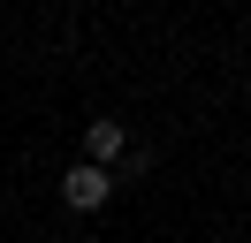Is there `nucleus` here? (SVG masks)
<instances>
[{
	"label": "nucleus",
	"mask_w": 251,
	"mask_h": 243,
	"mask_svg": "<svg viewBox=\"0 0 251 243\" xmlns=\"http://www.w3.org/2000/svg\"><path fill=\"white\" fill-rule=\"evenodd\" d=\"M122 152H129V129H122V122H92V129H84V160H92V167H114Z\"/></svg>",
	"instance_id": "f03ea898"
},
{
	"label": "nucleus",
	"mask_w": 251,
	"mask_h": 243,
	"mask_svg": "<svg viewBox=\"0 0 251 243\" xmlns=\"http://www.w3.org/2000/svg\"><path fill=\"white\" fill-rule=\"evenodd\" d=\"M61 197H69L76 213H99V205L114 197V167H92V160H76V167L61 175Z\"/></svg>",
	"instance_id": "f257e3e1"
}]
</instances>
